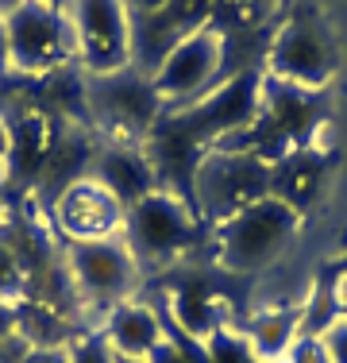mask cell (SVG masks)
I'll list each match as a JSON object with an SVG mask.
<instances>
[{"instance_id": "cell-34", "label": "cell", "mask_w": 347, "mask_h": 363, "mask_svg": "<svg viewBox=\"0 0 347 363\" xmlns=\"http://www.w3.org/2000/svg\"><path fill=\"white\" fill-rule=\"evenodd\" d=\"M274 363H285V359H274Z\"/></svg>"}, {"instance_id": "cell-31", "label": "cell", "mask_w": 347, "mask_h": 363, "mask_svg": "<svg viewBox=\"0 0 347 363\" xmlns=\"http://www.w3.org/2000/svg\"><path fill=\"white\" fill-rule=\"evenodd\" d=\"M336 309H340V313H347V279L336 286Z\"/></svg>"}, {"instance_id": "cell-24", "label": "cell", "mask_w": 347, "mask_h": 363, "mask_svg": "<svg viewBox=\"0 0 347 363\" xmlns=\"http://www.w3.org/2000/svg\"><path fill=\"white\" fill-rule=\"evenodd\" d=\"M35 348V344L28 340L23 333H12V336H4L0 340V363H23L28 359V352Z\"/></svg>"}, {"instance_id": "cell-13", "label": "cell", "mask_w": 347, "mask_h": 363, "mask_svg": "<svg viewBox=\"0 0 347 363\" xmlns=\"http://www.w3.org/2000/svg\"><path fill=\"white\" fill-rule=\"evenodd\" d=\"M8 124V182H35L58 140V124L42 108H23Z\"/></svg>"}, {"instance_id": "cell-18", "label": "cell", "mask_w": 347, "mask_h": 363, "mask_svg": "<svg viewBox=\"0 0 347 363\" xmlns=\"http://www.w3.org/2000/svg\"><path fill=\"white\" fill-rule=\"evenodd\" d=\"M243 333H247L251 348H255V356L263 363L285 359L290 344L301 333V309H263V313L251 317V325Z\"/></svg>"}, {"instance_id": "cell-12", "label": "cell", "mask_w": 347, "mask_h": 363, "mask_svg": "<svg viewBox=\"0 0 347 363\" xmlns=\"http://www.w3.org/2000/svg\"><path fill=\"white\" fill-rule=\"evenodd\" d=\"M101 336L108 340V348L116 356H135L147 359L162 340H166V317H162L159 306H147V301H120L104 313Z\"/></svg>"}, {"instance_id": "cell-25", "label": "cell", "mask_w": 347, "mask_h": 363, "mask_svg": "<svg viewBox=\"0 0 347 363\" xmlns=\"http://www.w3.org/2000/svg\"><path fill=\"white\" fill-rule=\"evenodd\" d=\"M20 333V306H12V301H0V340L4 336Z\"/></svg>"}, {"instance_id": "cell-10", "label": "cell", "mask_w": 347, "mask_h": 363, "mask_svg": "<svg viewBox=\"0 0 347 363\" xmlns=\"http://www.w3.org/2000/svg\"><path fill=\"white\" fill-rule=\"evenodd\" d=\"M224 50H228V39L224 31H216L212 23L201 31H193L189 39H181L178 47L162 58V66L151 74V85L159 93L162 105H181V101L205 97L212 89L216 74L224 66Z\"/></svg>"}, {"instance_id": "cell-19", "label": "cell", "mask_w": 347, "mask_h": 363, "mask_svg": "<svg viewBox=\"0 0 347 363\" xmlns=\"http://www.w3.org/2000/svg\"><path fill=\"white\" fill-rule=\"evenodd\" d=\"M201 344H205L208 363H263L255 356V348H251L247 333H239V328H232V325H220L216 333H208Z\"/></svg>"}, {"instance_id": "cell-14", "label": "cell", "mask_w": 347, "mask_h": 363, "mask_svg": "<svg viewBox=\"0 0 347 363\" xmlns=\"http://www.w3.org/2000/svg\"><path fill=\"white\" fill-rule=\"evenodd\" d=\"M89 178H97L104 189H112L127 209L151 189H159L154 186V159H147L132 143H108L101 151H93Z\"/></svg>"}, {"instance_id": "cell-33", "label": "cell", "mask_w": 347, "mask_h": 363, "mask_svg": "<svg viewBox=\"0 0 347 363\" xmlns=\"http://www.w3.org/2000/svg\"><path fill=\"white\" fill-rule=\"evenodd\" d=\"M8 224V209H4V201H0V228Z\"/></svg>"}, {"instance_id": "cell-21", "label": "cell", "mask_w": 347, "mask_h": 363, "mask_svg": "<svg viewBox=\"0 0 347 363\" xmlns=\"http://www.w3.org/2000/svg\"><path fill=\"white\" fill-rule=\"evenodd\" d=\"M66 363H116V352L101 333H85L66 344Z\"/></svg>"}, {"instance_id": "cell-16", "label": "cell", "mask_w": 347, "mask_h": 363, "mask_svg": "<svg viewBox=\"0 0 347 363\" xmlns=\"http://www.w3.org/2000/svg\"><path fill=\"white\" fill-rule=\"evenodd\" d=\"M93 167V147L81 140V135H62L58 132L55 147H50L47 162H42L39 178H35V194L47 201V209L58 201V194L69 189L77 178H89Z\"/></svg>"}, {"instance_id": "cell-15", "label": "cell", "mask_w": 347, "mask_h": 363, "mask_svg": "<svg viewBox=\"0 0 347 363\" xmlns=\"http://www.w3.org/2000/svg\"><path fill=\"white\" fill-rule=\"evenodd\" d=\"M320 189H324V159H320V151L297 147V151H290L285 159L274 162L271 194L278 201H285L290 209L305 213L320 197Z\"/></svg>"}, {"instance_id": "cell-32", "label": "cell", "mask_w": 347, "mask_h": 363, "mask_svg": "<svg viewBox=\"0 0 347 363\" xmlns=\"http://www.w3.org/2000/svg\"><path fill=\"white\" fill-rule=\"evenodd\" d=\"M116 363H151V359H135V356H116Z\"/></svg>"}, {"instance_id": "cell-30", "label": "cell", "mask_w": 347, "mask_h": 363, "mask_svg": "<svg viewBox=\"0 0 347 363\" xmlns=\"http://www.w3.org/2000/svg\"><path fill=\"white\" fill-rule=\"evenodd\" d=\"M4 162H8V124L0 120V170H4Z\"/></svg>"}, {"instance_id": "cell-22", "label": "cell", "mask_w": 347, "mask_h": 363, "mask_svg": "<svg viewBox=\"0 0 347 363\" xmlns=\"http://www.w3.org/2000/svg\"><path fill=\"white\" fill-rule=\"evenodd\" d=\"M285 363H332L324 336L320 333H297V340L285 352Z\"/></svg>"}, {"instance_id": "cell-20", "label": "cell", "mask_w": 347, "mask_h": 363, "mask_svg": "<svg viewBox=\"0 0 347 363\" xmlns=\"http://www.w3.org/2000/svg\"><path fill=\"white\" fill-rule=\"evenodd\" d=\"M31 298V274L28 267L20 263V255L12 252V247L0 240V301H12V306H20V301Z\"/></svg>"}, {"instance_id": "cell-1", "label": "cell", "mask_w": 347, "mask_h": 363, "mask_svg": "<svg viewBox=\"0 0 347 363\" xmlns=\"http://www.w3.org/2000/svg\"><path fill=\"white\" fill-rule=\"evenodd\" d=\"M297 232H301V213L271 194L263 201L247 205L236 217L216 224V259L232 274L271 271L293 247Z\"/></svg>"}, {"instance_id": "cell-27", "label": "cell", "mask_w": 347, "mask_h": 363, "mask_svg": "<svg viewBox=\"0 0 347 363\" xmlns=\"http://www.w3.org/2000/svg\"><path fill=\"white\" fill-rule=\"evenodd\" d=\"M162 4H166V0H127V8H132V16H147V12H159Z\"/></svg>"}, {"instance_id": "cell-7", "label": "cell", "mask_w": 347, "mask_h": 363, "mask_svg": "<svg viewBox=\"0 0 347 363\" xmlns=\"http://www.w3.org/2000/svg\"><path fill=\"white\" fill-rule=\"evenodd\" d=\"M74 58L89 77L132 66V8L127 0H66Z\"/></svg>"}, {"instance_id": "cell-29", "label": "cell", "mask_w": 347, "mask_h": 363, "mask_svg": "<svg viewBox=\"0 0 347 363\" xmlns=\"http://www.w3.org/2000/svg\"><path fill=\"white\" fill-rule=\"evenodd\" d=\"M23 4H28V0H0V20H8L12 12H20Z\"/></svg>"}, {"instance_id": "cell-26", "label": "cell", "mask_w": 347, "mask_h": 363, "mask_svg": "<svg viewBox=\"0 0 347 363\" xmlns=\"http://www.w3.org/2000/svg\"><path fill=\"white\" fill-rule=\"evenodd\" d=\"M23 363H66V348H31Z\"/></svg>"}, {"instance_id": "cell-4", "label": "cell", "mask_w": 347, "mask_h": 363, "mask_svg": "<svg viewBox=\"0 0 347 363\" xmlns=\"http://www.w3.org/2000/svg\"><path fill=\"white\" fill-rule=\"evenodd\" d=\"M62 271L74 286V298L85 306L108 313L112 306L127 301L139 290V259L132 244L120 236L108 240H85V244H66L62 247Z\"/></svg>"}, {"instance_id": "cell-2", "label": "cell", "mask_w": 347, "mask_h": 363, "mask_svg": "<svg viewBox=\"0 0 347 363\" xmlns=\"http://www.w3.org/2000/svg\"><path fill=\"white\" fill-rule=\"evenodd\" d=\"M271 178L274 167L266 159L251 151H228V147H208L193 167V209L197 217L212 220V228L220 220L236 217L247 205L271 197Z\"/></svg>"}, {"instance_id": "cell-6", "label": "cell", "mask_w": 347, "mask_h": 363, "mask_svg": "<svg viewBox=\"0 0 347 363\" xmlns=\"http://www.w3.org/2000/svg\"><path fill=\"white\" fill-rule=\"evenodd\" d=\"M8 31V70L47 77L58 74L74 58V31H69L66 8L55 0H28L20 12L4 20Z\"/></svg>"}, {"instance_id": "cell-28", "label": "cell", "mask_w": 347, "mask_h": 363, "mask_svg": "<svg viewBox=\"0 0 347 363\" xmlns=\"http://www.w3.org/2000/svg\"><path fill=\"white\" fill-rule=\"evenodd\" d=\"M8 70V31H4V20H0V74Z\"/></svg>"}, {"instance_id": "cell-8", "label": "cell", "mask_w": 347, "mask_h": 363, "mask_svg": "<svg viewBox=\"0 0 347 363\" xmlns=\"http://www.w3.org/2000/svg\"><path fill=\"white\" fill-rule=\"evenodd\" d=\"M85 105L101 132L112 135V143H139L159 120V93H154L151 77L139 74L135 66L104 77H89L85 85Z\"/></svg>"}, {"instance_id": "cell-17", "label": "cell", "mask_w": 347, "mask_h": 363, "mask_svg": "<svg viewBox=\"0 0 347 363\" xmlns=\"http://www.w3.org/2000/svg\"><path fill=\"white\" fill-rule=\"evenodd\" d=\"M166 309H170V328L193 336V340H205L208 333L224 325V306L208 286L201 282H186V286L166 294Z\"/></svg>"}, {"instance_id": "cell-23", "label": "cell", "mask_w": 347, "mask_h": 363, "mask_svg": "<svg viewBox=\"0 0 347 363\" xmlns=\"http://www.w3.org/2000/svg\"><path fill=\"white\" fill-rule=\"evenodd\" d=\"M320 336H324V344H328L332 363H347V313L332 317V321L320 328Z\"/></svg>"}, {"instance_id": "cell-5", "label": "cell", "mask_w": 347, "mask_h": 363, "mask_svg": "<svg viewBox=\"0 0 347 363\" xmlns=\"http://www.w3.org/2000/svg\"><path fill=\"white\" fill-rule=\"evenodd\" d=\"M266 70H271V82L278 85H290V89H301V93H320L340 70V50H336L324 23L301 8L274 35L271 50H266Z\"/></svg>"}, {"instance_id": "cell-9", "label": "cell", "mask_w": 347, "mask_h": 363, "mask_svg": "<svg viewBox=\"0 0 347 363\" xmlns=\"http://www.w3.org/2000/svg\"><path fill=\"white\" fill-rule=\"evenodd\" d=\"M263 112V77L255 70H239L232 82L208 89L189 112H181V120L174 124L181 143L205 147L220 143L228 135L243 132L247 124H255V116Z\"/></svg>"}, {"instance_id": "cell-11", "label": "cell", "mask_w": 347, "mask_h": 363, "mask_svg": "<svg viewBox=\"0 0 347 363\" xmlns=\"http://www.w3.org/2000/svg\"><path fill=\"white\" fill-rule=\"evenodd\" d=\"M50 217H55V228L66 236V244H85V240L120 236L127 205L97 178H77L69 189L58 194V201L50 205Z\"/></svg>"}, {"instance_id": "cell-3", "label": "cell", "mask_w": 347, "mask_h": 363, "mask_svg": "<svg viewBox=\"0 0 347 363\" xmlns=\"http://www.w3.org/2000/svg\"><path fill=\"white\" fill-rule=\"evenodd\" d=\"M124 240L143 263H174L201 240V217L178 189H151L127 209Z\"/></svg>"}]
</instances>
